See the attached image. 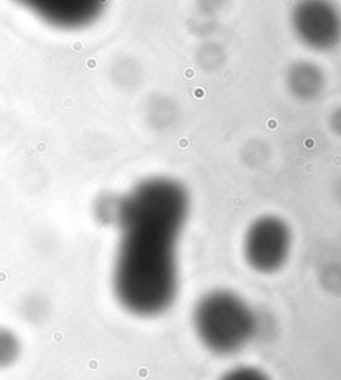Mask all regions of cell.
<instances>
[{"label":"cell","instance_id":"obj_1","mask_svg":"<svg viewBox=\"0 0 341 380\" xmlns=\"http://www.w3.org/2000/svg\"><path fill=\"white\" fill-rule=\"evenodd\" d=\"M185 187L168 178L143 180L116 197L120 230L112 286L123 308L137 316L167 311L177 294V241L187 223Z\"/></svg>","mask_w":341,"mask_h":380},{"label":"cell","instance_id":"obj_2","mask_svg":"<svg viewBox=\"0 0 341 380\" xmlns=\"http://www.w3.org/2000/svg\"><path fill=\"white\" fill-rule=\"evenodd\" d=\"M193 324L207 348L225 355L238 351L252 339L256 316L238 295L217 289L199 300L193 312Z\"/></svg>","mask_w":341,"mask_h":380},{"label":"cell","instance_id":"obj_3","mask_svg":"<svg viewBox=\"0 0 341 380\" xmlns=\"http://www.w3.org/2000/svg\"><path fill=\"white\" fill-rule=\"evenodd\" d=\"M292 235L284 220L263 216L249 225L244 239V256L253 269L271 273L280 269L291 252Z\"/></svg>","mask_w":341,"mask_h":380},{"label":"cell","instance_id":"obj_4","mask_svg":"<svg viewBox=\"0 0 341 380\" xmlns=\"http://www.w3.org/2000/svg\"><path fill=\"white\" fill-rule=\"evenodd\" d=\"M22 353L20 339L12 330L0 327V368L9 367Z\"/></svg>","mask_w":341,"mask_h":380},{"label":"cell","instance_id":"obj_5","mask_svg":"<svg viewBox=\"0 0 341 380\" xmlns=\"http://www.w3.org/2000/svg\"><path fill=\"white\" fill-rule=\"evenodd\" d=\"M221 380H269L264 372L253 367H238L221 377Z\"/></svg>","mask_w":341,"mask_h":380}]
</instances>
